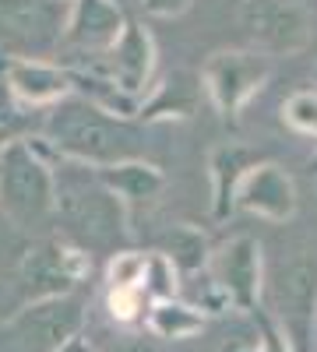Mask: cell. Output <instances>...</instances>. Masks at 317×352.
Listing matches in <instances>:
<instances>
[{
  "instance_id": "ffe728a7",
  "label": "cell",
  "mask_w": 317,
  "mask_h": 352,
  "mask_svg": "<svg viewBox=\"0 0 317 352\" xmlns=\"http://www.w3.org/2000/svg\"><path fill=\"white\" fill-rule=\"evenodd\" d=\"M285 120H289L296 131L317 138V96L314 92H296L289 102H285Z\"/></svg>"
},
{
  "instance_id": "8fae6325",
  "label": "cell",
  "mask_w": 317,
  "mask_h": 352,
  "mask_svg": "<svg viewBox=\"0 0 317 352\" xmlns=\"http://www.w3.org/2000/svg\"><path fill=\"white\" fill-rule=\"evenodd\" d=\"M257 278H261V247H257L250 236L229 240L215 254V285L229 300H237L240 307H254Z\"/></svg>"
},
{
  "instance_id": "277c9868",
  "label": "cell",
  "mask_w": 317,
  "mask_h": 352,
  "mask_svg": "<svg viewBox=\"0 0 317 352\" xmlns=\"http://www.w3.org/2000/svg\"><path fill=\"white\" fill-rule=\"evenodd\" d=\"M272 310L293 352H314L317 320V254H289L272 275Z\"/></svg>"
},
{
  "instance_id": "9a60e30c",
  "label": "cell",
  "mask_w": 317,
  "mask_h": 352,
  "mask_svg": "<svg viewBox=\"0 0 317 352\" xmlns=\"http://www.w3.org/2000/svg\"><path fill=\"white\" fill-rule=\"evenodd\" d=\"M99 180H102L113 194H117L120 201H124V197H131V201H149V197H155V194L162 190V173H159L155 166H149V162H134V159L99 169Z\"/></svg>"
},
{
  "instance_id": "603a6c76",
  "label": "cell",
  "mask_w": 317,
  "mask_h": 352,
  "mask_svg": "<svg viewBox=\"0 0 317 352\" xmlns=\"http://www.w3.org/2000/svg\"><path fill=\"white\" fill-rule=\"evenodd\" d=\"M141 4H145V11L155 14V18H177L190 8V0H141Z\"/></svg>"
},
{
  "instance_id": "2e32d148",
  "label": "cell",
  "mask_w": 317,
  "mask_h": 352,
  "mask_svg": "<svg viewBox=\"0 0 317 352\" xmlns=\"http://www.w3.org/2000/svg\"><path fill=\"white\" fill-rule=\"evenodd\" d=\"M254 162V155L243 144H222L212 152V187H215V215L226 219L233 208L237 184L243 180V169Z\"/></svg>"
},
{
  "instance_id": "52a82bcc",
  "label": "cell",
  "mask_w": 317,
  "mask_h": 352,
  "mask_svg": "<svg viewBox=\"0 0 317 352\" xmlns=\"http://www.w3.org/2000/svg\"><path fill=\"white\" fill-rule=\"evenodd\" d=\"M268 71L272 67H268L265 56L243 53V50H222L205 64V85L212 92V102L226 116H233L257 88L265 85Z\"/></svg>"
},
{
  "instance_id": "4fadbf2b",
  "label": "cell",
  "mask_w": 317,
  "mask_h": 352,
  "mask_svg": "<svg viewBox=\"0 0 317 352\" xmlns=\"http://www.w3.org/2000/svg\"><path fill=\"white\" fill-rule=\"evenodd\" d=\"M152 39L145 28H124L120 39L113 43V78L124 92H138L141 85H145L149 71H152Z\"/></svg>"
},
{
  "instance_id": "ac0fdd59",
  "label": "cell",
  "mask_w": 317,
  "mask_h": 352,
  "mask_svg": "<svg viewBox=\"0 0 317 352\" xmlns=\"http://www.w3.org/2000/svg\"><path fill=\"white\" fill-rule=\"evenodd\" d=\"M201 328H205V317L187 303L162 300L152 310V331L162 335V338H187V335H197Z\"/></svg>"
},
{
  "instance_id": "e0dca14e",
  "label": "cell",
  "mask_w": 317,
  "mask_h": 352,
  "mask_svg": "<svg viewBox=\"0 0 317 352\" xmlns=\"http://www.w3.org/2000/svg\"><path fill=\"white\" fill-rule=\"evenodd\" d=\"M162 257L173 264V268L184 272H197L201 264L208 261V240L205 232L194 226H177L162 236Z\"/></svg>"
},
{
  "instance_id": "7a4b0ae2",
  "label": "cell",
  "mask_w": 317,
  "mask_h": 352,
  "mask_svg": "<svg viewBox=\"0 0 317 352\" xmlns=\"http://www.w3.org/2000/svg\"><path fill=\"white\" fill-rule=\"evenodd\" d=\"M53 212L89 247H117L127 236L124 201L99 176H64L61 184H53Z\"/></svg>"
},
{
  "instance_id": "5b68a950",
  "label": "cell",
  "mask_w": 317,
  "mask_h": 352,
  "mask_svg": "<svg viewBox=\"0 0 317 352\" xmlns=\"http://www.w3.org/2000/svg\"><path fill=\"white\" fill-rule=\"evenodd\" d=\"M85 307L78 296H53L21 310L8 324L11 352H56L67 338L78 335Z\"/></svg>"
},
{
  "instance_id": "30bf717a",
  "label": "cell",
  "mask_w": 317,
  "mask_h": 352,
  "mask_svg": "<svg viewBox=\"0 0 317 352\" xmlns=\"http://www.w3.org/2000/svg\"><path fill=\"white\" fill-rule=\"evenodd\" d=\"M243 212L261 215L272 222H285L296 212V187L289 180V173L275 162L254 166L250 173H243V180L237 184V197H233Z\"/></svg>"
},
{
  "instance_id": "9c48e42d",
  "label": "cell",
  "mask_w": 317,
  "mask_h": 352,
  "mask_svg": "<svg viewBox=\"0 0 317 352\" xmlns=\"http://www.w3.org/2000/svg\"><path fill=\"white\" fill-rule=\"evenodd\" d=\"M85 272V261L74 250L56 243H36L21 257V289L28 300H53L67 296V285Z\"/></svg>"
},
{
  "instance_id": "7402d4cb",
  "label": "cell",
  "mask_w": 317,
  "mask_h": 352,
  "mask_svg": "<svg viewBox=\"0 0 317 352\" xmlns=\"http://www.w3.org/2000/svg\"><path fill=\"white\" fill-rule=\"evenodd\" d=\"M138 307H141V289H117L109 296V310H113V317H120V320L138 317Z\"/></svg>"
},
{
  "instance_id": "5bb4252c",
  "label": "cell",
  "mask_w": 317,
  "mask_h": 352,
  "mask_svg": "<svg viewBox=\"0 0 317 352\" xmlns=\"http://www.w3.org/2000/svg\"><path fill=\"white\" fill-rule=\"evenodd\" d=\"M8 85H11V92L21 96L25 102H53V99L67 96V88H71L64 71H56L50 64H39V60H18V64H11Z\"/></svg>"
},
{
  "instance_id": "d6986e66",
  "label": "cell",
  "mask_w": 317,
  "mask_h": 352,
  "mask_svg": "<svg viewBox=\"0 0 317 352\" xmlns=\"http://www.w3.org/2000/svg\"><path fill=\"white\" fill-rule=\"evenodd\" d=\"M145 254H117L109 264V285L117 289H141V278H145Z\"/></svg>"
},
{
  "instance_id": "ba28073f",
  "label": "cell",
  "mask_w": 317,
  "mask_h": 352,
  "mask_svg": "<svg viewBox=\"0 0 317 352\" xmlns=\"http://www.w3.org/2000/svg\"><path fill=\"white\" fill-rule=\"evenodd\" d=\"M61 0H0V32L21 50H50L61 39Z\"/></svg>"
},
{
  "instance_id": "8992f818",
  "label": "cell",
  "mask_w": 317,
  "mask_h": 352,
  "mask_svg": "<svg viewBox=\"0 0 317 352\" xmlns=\"http://www.w3.org/2000/svg\"><path fill=\"white\" fill-rule=\"evenodd\" d=\"M243 25L272 53H300L314 36V14L307 0H247Z\"/></svg>"
},
{
  "instance_id": "6da1fadb",
  "label": "cell",
  "mask_w": 317,
  "mask_h": 352,
  "mask_svg": "<svg viewBox=\"0 0 317 352\" xmlns=\"http://www.w3.org/2000/svg\"><path fill=\"white\" fill-rule=\"evenodd\" d=\"M46 134L61 152L81 162L96 166H117L134 155V131L117 124L113 116H106L99 106L85 99H67L50 113Z\"/></svg>"
},
{
  "instance_id": "3957f363",
  "label": "cell",
  "mask_w": 317,
  "mask_h": 352,
  "mask_svg": "<svg viewBox=\"0 0 317 352\" xmlns=\"http://www.w3.org/2000/svg\"><path fill=\"white\" fill-rule=\"evenodd\" d=\"M0 208L18 229H36L53 215V173L28 141L0 148Z\"/></svg>"
},
{
  "instance_id": "d4e9b609",
  "label": "cell",
  "mask_w": 317,
  "mask_h": 352,
  "mask_svg": "<svg viewBox=\"0 0 317 352\" xmlns=\"http://www.w3.org/2000/svg\"><path fill=\"white\" fill-rule=\"evenodd\" d=\"M56 352H96V345H92V342H85V338H78V335H74V338H67V342H64L61 349H56Z\"/></svg>"
},
{
  "instance_id": "44dd1931",
  "label": "cell",
  "mask_w": 317,
  "mask_h": 352,
  "mask_svg": "<svg viewBox=\"0 0 317 352\" xmlns=\"http://www.w3.org/2000/svg\"><path fill=\"white\" fill-rule=\"evenodd\" d=\"M141 282H149L145 289L159 292V296H173V292H177V275H173V264L162 254L145 261V278H141Z\"/></svg>"
},
{
  "instance_id": "cb8c5ba5",
  "label": "cell",
  "mask_w": 317,
  "mask_h": 352,
  "mask_svg": "<svg viewBox=\"0 0 317 352\" xmlns=\"http://www.w3.org/2000/svg\"><path fill=\"white\" fill-rule=\"evenodd\" d=\"M102 352H155V345L145 342L141 335H120V338H113Z\"/></svg>"
},
{
  "instance_id": "7c38bea8",
  "label": "cell",
  "mask_w": 317,
  "mask_h": 352,
  "mask_svg": "<svg viewBox=\"0 0 317 352\" xmlns=\"http://www.w3.org/2000/svg\"><path fill=\"white\" fill-rule=\"evenodd\" d=\"M124 32V14L113 0H78L67 21V43L78 50H109Z\"/></svg>"
}]
</instances>
